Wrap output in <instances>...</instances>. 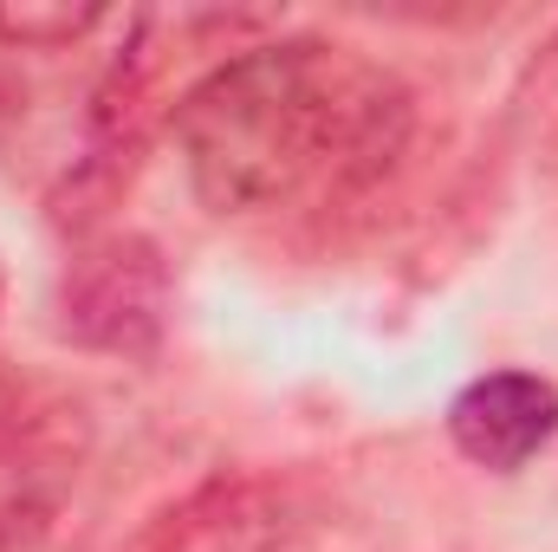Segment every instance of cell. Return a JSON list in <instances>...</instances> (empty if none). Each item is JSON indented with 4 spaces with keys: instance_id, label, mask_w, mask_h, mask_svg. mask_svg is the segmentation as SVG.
Returning a JSON list of instances; mask_svg holds the SVG:
<instances>
[{
    "instance_id": "3957f363",
    "label": "cell",
    "mask_w": 558,
    "mask_h": 552,
    "mask_svg": "<svg viewBox=\"0 0 558 552\" xmlns=\"http://www.w3.org/2000/svg\"><path fill=\"white\" fill-rule=\"evenodd\" d=\"M98 13H7L0 7V39H20V46H46V39H72L85 33Z\"/></svg>"
},
{
    "instance_id": "7a4b0ae2",
    "label": "cell",
    "mask_w": 558,
    "mask_h": 552,
    "mask_svg": "<svg viewBox=\"0 0 558 552\" xmlns=\"http://www.w3.org/2000/svg\"><path fill=\"white\" fill-rule=\"evenodd\" d=\"M448 435L468 461H481L494 475H513L520 461H533L558 435V391L533 371L474 377L448 410Z\"/></svg>"
},
{
    "instance_id": "6da1fadb",
    "label": "cell",
    "mask_w": 558,
    "mask_h": 552,
    "mask_svg": "<svg viewBox=\"0 0 558 552\" xmlns=\"http://www.w3.org/2000/svg\"><path fill=\"white\" fill-rule=\"evenodd\" d=\"M377 124H384V79L312 39L254 46L228 59L175 111L189 182L215 215L267 208L292 195L325 163L371 143Z\"/></svg>"
}]
</instances>
